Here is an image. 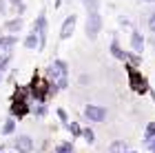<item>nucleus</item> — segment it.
<instances>
[{
	"label": "nucleus",
	"instance_id": "nucleus-1",
	"mask_svg": "<svg viewBox=\"0 0 155 153\" xmlns=\"http://www.w3.org/2000/svg\"><path fill=\"white\" fill-rule=\"evenodd\" d=\"M27 89H29V95H31V102L33 104H40V102H47V100H51L53 95H58V87L53 85V82H49L45 75H42L38 69L33 71L31 75V80H29V85H27Z\"/></svg>",
	"mask_w": 155,
	"mask_h": 153
},
{
	"label": "nucleus",
	"instance_id": "nucleus-2",
	"mask_svg": "<svg viewBox=\"0 0 155 153\" xmlns=\"http://www.w3.org/2000/svg\"><path fill=\"white\" fill-rule=\"evenodd\" d=\"M9 115L13 118V120H22V118L31 115V95H29V89H27V85H16V89H13L11 98H9Z\"/></svg>",
	"mask_w": 155,
	"mask_h": 153
},
{
	"label": "nucleus",
	"instance_id": "nucleus-3",
	"mask_svg": "<svg viewBox=\"0 0 155 153\" xmlns=\"http://www.w3.org/2000/svg\"><path fill=\"white\" fill-rule=\"evenodd\" d=\"M45 78L49 82H53L55 87H58V91H64L69 89V62L62 60V58H55L51 65L45 69Z\"/></svg>",
	"mask_w": 155,
	"mask_h": 153
},
{
	"label": "nucleus",
	"instance_id": "nucleus-4",
	"mask_svg": "<svg viewBox=\"0 0 155 153\" xmlns=\"http://www.w3.org/2000/svg\"><path fill=\"white\" fill-rule=\"evenodd\" d=\"M126 69V78H129V87H131V91H135L137 95H146L149 93V80H146V75L140 71V69L135 67H131V65H124Z\"/></svg>",
	"mask_w": 155,
	"mask_h": 153
},
{
	"label": "nucleus",
	"instance_id": "nucleus-5",
	"mask_svg": "<svg viewBox=\"0 0 155 153\" xmlns=\"http://www.w3.org/2000/svg\"><path fill=\"white\" fill-rule=\"evenodd\" d=\"M31 31L38 33V51H45V47H47V33H49V22H47V11L45 9L36 16V20H33V25H31Z\"/></svg>",
	"mask_w": 155,
	"mask_h": 153
},
{
	"label": "nucleus",
	"instance_id": "nucleus-6",
	"mask_svg": "<svg viewBox=\"0 0 155 153\" xmlns=\"http://www.w3.org/2000/svg\"><path fill=\"white\" fill-rule=\"evenodd\" d=\"M82 113H84V120L87 122L102 124V122H107V118H109V109L102 107V104H87Z\"/></svg>",
	"mask_w": 155,
	"mask_h": 153
},
{
	"label": "nucleus",
	"instance_id": "nucleus-7",
	"mask_svg": "<svg viewBox=\"0 0 155 153\" xmlns=\"http://www.w3.org/2000/svg\"><path fill=\"white\" fill-rule=\"evenodd\" d=\"M100 31H102V16H100V11L87 13V22H84V33H87V38L89 40H97Z\"/></svg>",
	"mask_w": 155,
	"mask_h": 153
},
{
	"label": "nucleus",
	"instance_id": "nucleus-8",
	"mask_svg": "<svg viewBox=\"0 0 155 153\" xmlns=\"http://www.w3.org/2000/svg\"><path fill=\"white\" fill-rule=\"evenodd\" d=\"M11 149L16 153H33L36 151V142H33V138L29 133H18L11 140Z\"/></svg>",
	"mask_w": 155,
	"mask_h": 153
},
{
	"label": "nucleus",
	"instance_id": "nucleus-9",
	"mask_svg": "<svg viewBox=\"0 0 155 153\" xmlns=\"http://www.w3.org/2000/svg\"><path fill=\"white\" fill-rule=\"evenodd\" d=\"M75 27H78V16H75V13L67 16L64 20H62V25H60V40H69L73 36Z\"/></svg>",
	"mask_w": 155,
	"mask_h": 153
},
{
	"label": "nucleus",
	"instance_id": "nucleus-10",
	"mask_svg": "<svg viewBox=\"0 0 155 153\" xmlns=\"http://www.w3.org/2000/svg\"><path fill=\"white\" fill-rule=\"evenodd\" d=\"M2 29L7 31V33H18L25 29V18H20V16H13V18H7L5 20V25H2Z\"/></svg>",
	"mask_w": 155,
	"mask_h": 153
},
{
	"label": "nucleus",
	"instance_id": "nucleus-11",
	"mask_svg": "<svg viewBox=\"0 0 155 153\" xmlns=\"http://www.w3.org/2000/svg\"><path fill=\"white\" fill-rule=\"evenodd\" d=\"M144 47H146L144 33L137 31V29H133V31H131V51H135V53L142 55V53H144Z\"/></svg>",
	"mask_w": 155,
	"mask_h": 153
},
{
	"label": "nucleus",
	"instance_id": "nucleus-12",
	"mask_svg": "<svg viewBox=\"0 0 155 153\" xmlns=\"http://www.w3.org/2000/svg\"><path fill=\"white\" fill-rule=\"evenodd\" d=\"M109 53L113 55L115 60H120V62H124V60H126V51L122 49V45L117 42V38L111 40V45H109Z\"/></svg>",
	"mask_w": 155,
	"mask_h": 153
},
{
	"label": "nucleus",
	"instance_id": "nucleus-13",
	"mask_svg": "<svg viewBox=\"0 0 155 153\" xmlns=\"http://www.w3.org/2000/svg\"><path fill=\"white\" fill-rule=\"evenodd\" d=\"M16 120H13V118L9 115V118H7V120L2 122V127H0V133H2L5 138H9V135H13V133H16Z\"/></svg>",
	"mask_w": 155,
	"mask_h": 153
},
{
	"label": "nucleus",
	"instance_id": "nucleus-14",
	"mask_svg": "<svg viewBox=\"0 0 155 153\" xmlns=\"http://www.w3.org/2000/svg\"><path fill=\"white\" fill-rule=\"evenodd\" d=\"M22 45H25L29 51H38V33H36V31H29V33L22 38Z\"/></svg>",
	"mask_w": 155,
	"mask_h": 153
},
{
	"label": "nucleus",
	"instance_id": "nucleus-15",
	"mask_svg": "<svg viewBox=\"0 0 155 153\" xmlns=\"http://www.w3.org/2000/svg\"><path fill=\"white\" fill-rule=\"evenodd\" d=\"M11 60H13V49H9V51H0V73L7 71V67L11 65Z\"/></svg>",
	"mask_w": 155,
	"mask_h": 153
},
{
	"label": "nucleus",
	"instance_id": "nucleus-16",
	"mask_svg": "<svg viewBox=\"0 0 155 153\" xmlns=\"http://www.w3.org/2000/svg\"><path fill=\"white\" fill-rule=\"evenodd\" d=\"M47 113H49L47 102H40V104H33V107H31V115H33V118H38V120L47 118Z\"/></svg>",
	"mask_w": 155,
	"mask_h": 153
},
{
	"label": "nucleus",
	"instance_id": "nucleus-17",
	"mask_svg": "<svg viewBox=\"0 0 155 153\" xmlns=\"http://www.w3.org/2000/svg\"><path fill=\"white\" fill-rule=\"evenodd\" d=\"M124 65H131V67L140 69V65H142V55L135 53V51H126V60H124Z\"/></svg>",
	"mask_w": 155,
	"mask_h": 153
},
{
	"label": "nucleus",
	"instance_id": "nucleus-18",
	"mask_svg": "<svg viewBox=\"0 0 155 153\" xmlns=\"http://www.w3.org/2000/svg\"><path fill=\"white\" fill-rule=\"evenodd\" d=\"M124 151H129L126 140H113L109 144V153H124Z\"/></svg>",
	"mask_w": 155,
	"mask_h": 153
},
{
	"label": "nucleus",
	"instance_id": "nucleus-19",
	"mask_svg": "<svg viewBox=\"0 0 155 153\" xmlns=\"http://www.w3.org/2000/svg\"><path fill=\"white\" fill-rule=\"evenodd\" d=\"M53 153H75V147H73L71 140H64V142H60L58 147H55Z\"/></svg>",
	"mask_w": 155,
	"mask_h": 153
},
{
	"label": "nucleus",
	"instance_id": "nucleus-20",
	"mask_svg": "<svg viewBox=\"0 0 155 153\" xmlns=\"http://www.w3.org/2000/svg\"><path fill=\"white\" fill-rule=\"evenodd\" d=\"M55 115H58V120L62 122V127H69V122H71V120H69V113H67V109L64 107H58V109H55Z\"/></svg>",
	"mask_w": 155,
	"mask_h": 153
},
{
	"label": "nucleus",
	"instance_id": "nucleus-21",
	"mask_svg": "<svg viewBox=\"0 0 155 153\" xmlns=\"http://www.w3.org/2000/svg\"><path fill=\"white\" fill-rule=\"evenodd\" d=\"M82 140L87 142V144H93L95 142V131L91 129V127H82Z\"/></svg>",
	"mask_w": 155,
	"mask_h": 153
},
{
	"label": "nucleus",
	"instance_id": "nucleus-22",
	"mask_svg": "<svg viewBox=\"0 0 155 153\" xmlns=\"http://www.w3.org/2000/svg\"><path fill=\"white\" fill-rule=\"evenodd\" d=\"M67 131L71 133V138H82V124L80 122H69Z\"/></svg>",
	"mask_w": 155,
	"mask_h": 153
},
{
	"label": "nucleus",
	"instance_id": "nucleus-23",
	"mask_svg": "<svg viewBox=\"0 0 155 153\" xmlns=\"http://www.w3.org/2000/svg\"><path fill=\"white\" fill-rule=\"evenodd\" d=\"M82 7L87 9V13H91V11H100V0H82Z\"/></svg>",
	"mask_w": 155,
	"mask_h": 153
},
{
	"label": "nucleus",
	"instance_id": "nucleus-24",
	"mask_svg": "<svg viewBox=\"0 0 155 153\" xmlns=\"http://www.w3.org/2000/svg\"><path fill=\"white\" fill-rule=\"evenodd\" d=\"M11 11H16V16H20V18H22L25 16V11H27V5L22 2V5H18V7H13V9Z\"/></svg>",
	"mask_w": 155,
	"mask_h": 153
},
{
	"label": "nucleus",
	"instance_id": "nucleus-25",
	"mask_svg": "<svg viewBox=\"0 0 155 153\" xmlns=\"http://www.w3.org/2000/svg\"><path fill=\"white\" fill-rule=\"evenodd\" d=\"M146 27H149V31L155 33V13H151V16H149V22H146Z\"/></svg>",
	"mask_w": 155,
	"mask_h": 153
},
{
	"label": "nucleus",
	"instance_id": "nucleus-26",
	"mask_svg": "<svg viewBox=\"0 0 155 153\" xmlns=\"http://www.w3.org/2000/svg\"><path fill=\"white\" fill-rule=\"evenodd\" d=\"M7 13V0H0V16Z\"/></svg>",
	"mask_w": 155,
	"mask_h": 153
},
{
	"label": "nucleus",
	"instance_id": "nucleus-27",
	"mask_svg": "<svg viewBox=\"0 0 155 153\" xmlns=\"http://www.w3.org/2000/svg\"><path fill=\"white\" fill-rule=\"evenodd\" d=\"M22 2H25V0H7V5H11V9L18 7V5H22Z\"/></svg>",
	"mask_w": 155,
	"mask_h": 153
},
{
	"label": "nucleus",
	"instance_id": "nucleus-28",
	"mask_svg": "<svg viewBox=\"0 0 155 153\" xmlns=\"http://www.w3.org/2000/svg\"><path fill=\"white\" fill-rule=\"evenodd\" d=\"M60 5H62V0H53V7H55V9H60Z\"/></svg>",
	"mask_w": 155,
	"mask_h": 153
},
{
	"label": "nucleus",
	"instance_id": "nucleus-29",
	"mask_svg": "<svg viewBox=\"0 0 155 153\" xmlns=\"http://www.w3.org/2000/svg\"><path fill=\"white\" fill-rule=\"evenodd\" d=\"M2 151H7V147H5V144H0V153H2Z\"/></svg>",
	"mask_w": 155,
	"mask_h": 153
},
{
	"label": "nucleus",
	"instance_id": "nucleus-30",
	"mask_svg": "<svg viewBox=\"0 0 155 153\" xmlns=\"http://www.w3.org/2000/svg\"><path fill=\"white\" fill-rule=\"evenodd\" d=\"M124 153H137V151H124Z\"/></svg>",
	"mask_w": 155,
	"mask_h": 153
},
{
	"label": "nucleus",
	"instance_id": "nucleus-31",
	"mask_svg": "<svg viewBox=\"0 0 155 153\" xmlns=\"http://www.w3.org/2000/svg\"><path fill=\"white\" fill-rule=\"evenodd\" d=\"M144 2H155V0H144Z\"/></svg>",
	"mask_w": 155,
	"mask_h": 153
},
{
	"label": "nucleus",
	"instance_id": "nucleus-32",
	"mask_svg": "<svg viewBox=\"0 0 155 153\" xmlns=\"http://www.w3.org/2000/svg\"><path fill=\"white\" fill-rule=\"evenodd\" d=\"M2 75H5V73H0V82H2Z\"/></svg>",
	"mask_w": 155,
	"mask_h": 153
},
{
	"label": "nucleus",
	"instance_id": "nucleus-33",
	"mask_svg": "<svg viewBox=\"0 0 155 153\" xmlns=\"http://www.w3.org/2000/svg\"><path fill=\"white\" fill-rule=\"evenodd\" d=\"M2 153H9V151H2Z\"/></svg>",
	"mask_w": 155,
	"mask_h": 153
},
{
	"label": "nucleus",
	"instance_id": "nucleus-34",
	"mask_svg": "<svg viewBox=\"0 0 155 153\" xmlns=\"http://www.w3.org/2000/svg\"><path fill=\"white\" fill-rule=\"evenodd\" d=\"M151 153H155V151H151Z\"/></svg>",
	"mask_w": 155,
	"mask_h": 153
}]
</instances>
